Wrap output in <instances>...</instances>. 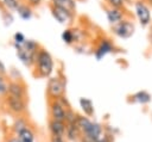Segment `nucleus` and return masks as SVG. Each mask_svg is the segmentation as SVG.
<instances>
[{
  "label": "nucleus",
  "instance_id": "2eb2a0df",
  "mask_svg": "<svg viewBox=\"0 0 152 142\" xmlns=\"http://www.w3.org/2000/svg\"><path fill=\"white\" fill-rule=\"evenodd\" d=\"M107 19H108V21L110 24H114L115 25L119 21H121V19H122V12L119 8H115V7L109 8V10H107Z\"/></svg>",
  "mask_w": 152,
  "mask_h": 142
},
{
  "label": "nucleus",
  "instance_id": "20e7f679",
  "mask_svg": "<svg viewBox=\"0 0 152 142\" xmlns=\"http://www.w3.org/2000/svg\"><path fill=\"white\" fill-rule=\"evenodd\" d=\"M65 89L64 82L59 78H50L48 82V94L52 99H57L63 95Z\"/></svg>",
  "mask_w": 152,
  "mask_h": 142
},
{
  "label": "nucleus",
  "instance_id": "5701e85b",
  "mask_svg": "<svg viewBox=\"0 0 152 142\" xmlns=\"http://www.w3.org/2000/svg\"><path fill=\"white\" fill-rule=\"evenodd\" d=\"M7 87H8V82L6 76L0 74V97L7 94Z\"/></svg>",
  "mask_w": 152,
  "mask_h": 142
},
{
  "label": "nucleus",
  "instance_id": "9d476101",
  "mask_svg": "<svg viewBox=\"0 0 152 142\" xmlns=\"http://www.w3.org/2000/svg\"><path fill=\"white\" fill-rule=\"evenodd\" d=\"M113 49H114V47H113V44H112L108 39L101 41V43L99 44V47L96 48V50H95V53H94L95 58H96L97 61H100V60L103 58L107 54H109Z\"/></svg>",
  "mask_w": 152,
  "mask_h": 142
},
{
  "label": "nucleus",
  "instance_id": "aec40b11",
  "mask_svg": "<svg viewBox=\"0 0 152 142\" xmlns=\"http://www.w3.org/2000/svg\"><path fill=\"white\" fill-rule=\"evenodd\" d=\"M132 98H133L134 101L140 103V104H146V103H148L151 100V95L146 91H139L135 94H133Z\"/></svg>",
  "mask_w": 152,
  "mask_h": 142
},
{
  "label": "nucleus",
  "instance_id": "0eeeda50",
  "mask_svg": "<svg viewBox=\"0 0 152 142\" xmlns=\"http://www.w3.org/2000/svg\"><path fill=\"white\" fill-rule=\"evenodd\" d=\"M51 13L53 16V18L59 23V24H68L72 20L74 13L64 10V8H59V7H51Z\"/></svg>",
  "mask_w": 152,
  "mask_h": 142
},
{
  "label": "nucleus",
  "instance_id": "f257e3e1",
  "mask_svg": "<svg viewBox=\"0 0 152 142\" xmlns=\"http://www.w3.org/2000/svg\"><path fill=\"white\" fill-rule=\"evenodd\" d=\"M18 60L26 67L34 64L36 54L39 50V44L33 39H26L21 45H13Z\"/></svg>",
  "mask_w": 152,
  "mask_h": 142
},
{
  "label": "nucleus",
  "instance_id": "39448f33",
  "mask_svg": "<svg viewBox=\"0 0 152 142\" xmlns=\"http://www.w3.org/2000/svg\"><path fill=\"white\" fill-rule=\"evenodd\" d=\"M113 30L116 36H119L121 38H128L134 32V25L128 20H122V21H119L118 24H115Z\"/></svg>",
  "mask_w": 152,
  "mask_h": 142
},
{
  "label": "nucleus",
  "instance_id": "b1692460",
  "mask_svg": "<svg viewBox=\"0 0 152 142\" xmlns=\"http://www.w3.org/2000/svg\"><path fill=\"white\" fill-rule=\"evenodd\" d=\"M26 41V37L21 32H15L13 35V45H21Z\"/></svg>",
  "mask_w": 152,
  "mask_h": 142
},
{
  "label": "nucleus",
  "instance_id": "f8f14e48",
  "mask_svg": "<svg viewBox=\"0 0 152 142\" xmlns=\"http://www.w3.org/2000/svg\"><path fill=\"white\" fill-rule=\"evenodd\" d=\"M49 130H50L51 135H53V136H64V134H65V123L51 119L49 122Z\"/></svg>",
  "mask_w": 152,
  "mask_h": 142
},
{
  "label": "nucleus",
  "instance_id": "c85d7f7f",
  "mask_svg": "<svg viewBox=\"0 0 152 142\" xmlns=\"http://www.w3.org/2000/svg\"><path fill=\"white\" fill-rule=\"evenodd\" d=\"M6 66L4 64V62L0 60V74H2V75H6Z\"/></svg>",
  "mask_w": 152,
  "mask_h": 142
},
{
  "label": "nucleus",
  "instance_id": "7ed1b4c3",
  "mask_svg": "<svg viewBox=\"0 0 152 142\" xmlns=\"http://www.w3.org/2000/svg\"><path fill=\"white\" fill-rule=\"evenodd\" d=\"M6 106L12 113H14L17 116H21L26 111L25 99L12 97V95H7V94H6Z\"/></svg>",
  "mask_w": 152,
  "mask_h": 142
},
{
  "label": "nucleus",
  "instance_id": "4be33fe9",
  "mask_svg": "<svg viewBox=\"0 0 152 142\" xmlns=\"http://www.w3.org/2000/svg\"><path fill=\"white\" fill-rule=\"evenodd\" d=\"M2 2H4V6L10 11H17L18 6L20 5L19 0H2Z\"/></svg>",
  "mask_w": 152,
  "mask_h": 142
},
{
  "label": "nucleus",
  "instance_id": "f3484780",
  "mask_svg": "<svg viewBox=\"0 0 152 142\" xmlns=\"http://www.w3.org/2000/svg\"><path fill=\"white\" fill-rule=\"evenodd\" d=\"M18 140L20 142H34V132L31 130V128H25L23 129L18 135Z\"/></svg>",
  "mask_w": 152,
  "mask_h": 142
},
{
  "label": "nucleus",
  "instance_id": "412c9836",
  "mask_svg": "<svg viewBox=\"0 0 152 142\" xmlns=\"http://www.w3.org/2000/svg\"><path fill=\"white\" fill-rule=\"evenodd\" d=\"M62 41L64 42V43H66V44H71V43H74L75 42V39H76V35H75V32H74V30H70V29H66V30H64L63 32H62Z\"/></svg>",
  "mask_w": 152,
  "mask_h": 142
},
{
  "label": "nucleus",
  "instance_id": "1a4fd4ad",
  "mask_svg": "<svg viewBox=\"0 0 152 142\" xmlns=\"http://www.w3.org/2000/svg\"><path fill=\"white\" fill-rule=\"evenodd\" d=\"M65 110L57 100H53L50 105V115H51V119L53 121H59V122H64L65 119Z\"/></svg>",
  "mask_w": 152,
  "mask_h": 142
},
{
  "label": "nucleus",
  "instance_id": "423d86ee",
  "mask_svg": "<svg viewBox=\"0 0 152 142\" xmlns=\"http://www.w3.org/2000/svg\"><path fill=\"white\" fill-rule=\"evenodd\" d=\"M135 13H137V17L139 19V21L141 23V25H147L150 21H151V13H150V10L148 7L141 2V1H138L135 2Z\"/></svg>",
  "mask_w": 152,
  "mask_h": 142
},
{
  "label": "nucleus",
  "instance_id": "c756f323",
  "mask_svg": "<svg viewBox=\"0 0 152 142\" xmlns=\"http://www.w3.org/2000/svg\"><path fill=\"white\" fill-rule=\"evenodd\" d=\"M8 142H20V141L18 140V137H13V138H11Z\"/></svg>",
  "mask_w": 152,
  "mask_h": 142
},
{
  "label": "nucleus",
  "instance_id": "4468645a",
  "mask_svg": "<svg viewBox=\"0 0 152 142\" xmlns=\"http://www.w3.org/2000/svg\"><path fill=\"white\" fill-rule=\"evenodd\" d=\"M52 6L64 8L66 11L71 12V13H74V11L76 8L75 0H52Z\"/></svg>",
  "mask_w": 152,
  "mask_h": 142
},
{
  "label": "nucleus",
  "instance_id": "a878e982",
  "mask_svg": "<svg viewBox=\"0 0 152 142\" xmlns=\"http://www.w3.org/2000/svg\"><path fill=\"white\" fill-rule=\"evenodd\" d=\"M124 1H125V0H108V2H109L113 7H115V8H119L120 6H122Z\"/></svg>",
  "mask_w": 152,
  "mask_h": 142
},
{
  "label": "nucleus",
  "instance_id": "9b49d317",
  "mask_svg": "<svg viewBox=\"0 0 152 142\" xmlns=\"http://www.w3.org/2000/svg\"><path fill=\"white\" fill-rule=\"evenodd\" d=\"M81 131L78 129V126L76 125V123H72V124H65V140L68 141H71V142H75L77 140H80L81 137Z\"/></svg>",
  "mask_w": 152,
  "mask_h": 142
},
{
  "label": "nucleus",
  "instance_id": "dca6fc26",
  "mask_svg": "<svg viewBox=\"0 0 152 142\" xmlns=\"http://www.w3.org/2000/svg\"><path fill=\"white\" fill-rule=\"evenodd\" d=\"M15 12L23 20H30L32 18V8L26 4H20Z\"/></svg>",
  "mask_w": 152,
  "mask_h": 142
},
{
  "label": "nucleus",
  "instance_id": "7c9ffc66",
  "mask_svg": "<svg viewBox=\"0 0 152 142\" xmlns=\"http://www.w3.org/2000/svg\"><path fill=\"white\" fill-rule=\"evenodd\" d=\"M151 2H152V0H151Z\"/></svg>",
  "mask_w": 152,
  "mask_h": 142
},
{
  "label": "nucleus",
  "instance_id": "ddd939ff",
  "mask_svg": "<svg viewBox=\"0 0 152 142\" xmlns=\"http://www.w3.org/2000/svg\"><path fill=\"white\" fill-rule=\"evenodd\" d=\"M91 123L93 122L86 116H78V115L76 116V125L78 126V129H80L82 135L86 134L89 130V128L91 126Z\"/></svg>",
  "mask_w": 152,
  "mask_h": 142
},
{
  "label": "nucleus",
  "instance_id": "cd10ccee",
  "mask_svg": "<svg viewBox=\"0 0 152 142\" xmlns=\"http://www.w3.org/2000/svg\"><path fill=\"white\" fill-rule=\"evenodd\" d=\"M26 1H27V5L31 7V6H38L42 0H26Z\"/></svg>",
  "mask_w": 152,
  "mask_h": 142
},
{
  "label": "nucleus",
  "instance_id": "f03ea898",
  "mask_svg": "<svg viewBox=\"0 0 152 142\" xmlns=\"http://www.w3.org/2000/svg\"><path fill=\"white\" fill-rule=\"evenodd\" d=\"M34 64H36V69H37V73L39 76L46 78V76H50L51 73L53 72L52 56L45 49H39L37 51L36 58H34Z\"/></svg>",
  "mask_w": 152,
  "mask_h": 142
},
{
  "label": "nucleus",
  "instance_id": "a211bd4d",
  "mask_svg": "<svg viewBox=\"0 0 152 142\" xmlns=\"http://www.w3.org/2000/svg\"><path fill=\"white\" fill-rule=\"evenodd\" d=\"M80 106L83 110L84 115L91 116L94 113V105H93L90 99H88V98H80Z\"/></svg>",
  "mask_w": 152,
  "mask_h": 142
},
{
  "label": "nucleus",
  "instance_id": "6ab92c4d",
  "mask_svg": "<svg viewBox=\"0 0 152 142\" xmlns=\"http://www.w3.org/2000/svg\"><path fill=\"white\" fill-rule=\"evenodd\" d=\"M27 126H28V125H27L26 119H25L24 117L19 116V117L15 118V121H14V123H13V125H12V129H13L14 134L18 135L23 129H25V128H27Z\"/></svg>",
  "mask_w": 152,
  "mask_h": 142
},
{
  "label": "nucleus",
  "instance_id": "6e6552de",
  "mask_svg": "<svg viewBox=\"0 0 152 142\" xmlns=\"http://www.w3.org/2000/svg\"><path fill=\"white\" fill-rule=\"evenodd\" d=\"M25 86L18 81V80H14V81H11L8 82V87H7V95H12V97H17V98H21V99H25Z\"/></svg>",
  "mask_w": 152,
  "mask_h": 142
},
{
  "label": "nucleus",
  "instance_id": "bb28decb",
  "mask_svg": "<svg viewBox=\"0 0 152 142\" xmlns=\"http://www.w3.org/2000/svg\"><path fill=\"white\" fill-rule=\"evenodd\" d=\"M50 142H66V140L64 138V136H53V135H51Z\"/></svg>",
  "mask_w": 152,
  "mask_h": 142
},
{
  "label": "nucleus",
  "instance_id": "393cba45",
  "mask_svg": "<svg viewBox=\"0 0 152 142\" xmlns=\"http://www.w3.org/2000/svg\"><path fill=\"white\" fill-rule=\"evenodd\" d=\"M2 19H4L6 25H10L13 21V16L11 14V12H4L2 13Z\"/></svg>",
  "mask_w": 152,
  "mask_h": 142
}]
</instances>
